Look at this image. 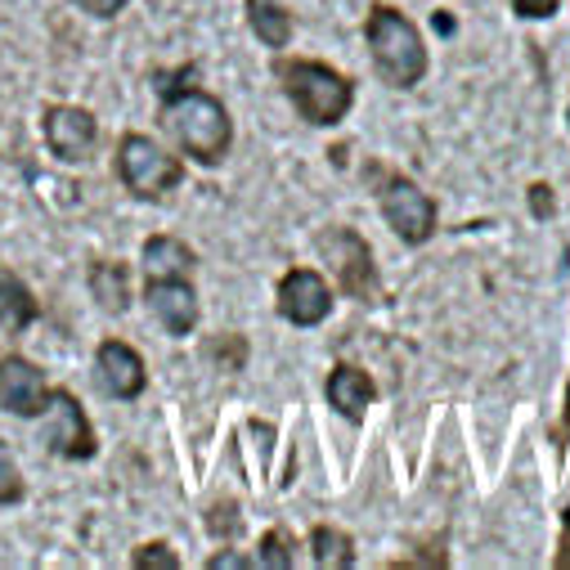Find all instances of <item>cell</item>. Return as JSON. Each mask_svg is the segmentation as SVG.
<instances>
[{"mask_svg":"<svg viewBox=\"0 0 570 570\" xmlns=\"http://www.w3.org/2000/svg\"><path fill=\"white\" fill-rule=\"evenodd\" d=\"M234 566L243 570V566H252V561H247V557H238V552H220V557H212V570H234Z\"/></svg>","mask_w":570,"mask_h":570,"instance_id":"484cf974","label":"cell"},{"mask_svg":"<svg viewBox=\"0 0 570 570\" xmlns=\"http://www.w3.org/2000/svg\"><path fill=\"white\" fill-rule=\"evenodd\" d=\"M23 499V476L6 450V441H0V503H19Z\"/></svg>","mask_w":570,"mask_h":570,"instance_id":"ffe728a7","label":"cell"},{"mask_svg":"<svg viewBox=\"0 0 570 570\" xmlns=\"http://www.w3.org/2000/svg\"><path fill=\"white\" fill-rule=\"evenodd\" d=\"M90 293L108 315H121L130 306V269L121 261H95L90 265Z\"/></svg>","mask_w":570,"mask_h":570,"instance_id":"2e32d148","label":"cell"},{"mask_svg":"<svg viewBox=\"0 0 570 570\" xmlns=\"http://www.w3.org/2000/svg\"><path fill=\"white\" fill-rule=\"evenodd\" d=\"M566 548H570V503H566Z\"/></svg>","mask_w":570,"mask_h":570,"instance_id":"4316f807","label":"cell"},{"mask_svg":"<svg viewBox=\"0 0 570 570\" xmlns=\"http://www.w3.org/2000/svg\"><path fill=\"white\" fill-rule=\"evenodd\" d=\"M95 368H99L104 391L117 395V400H135L139 391L149 386V368H145V360H139V351L126 346V342H104L99 355H95Z\"/></svg>","mask_w":570,"mask_h":570,"instance_id":"7c38bea8","label":"cell"},{"mask_svg":"<svg viewBox=\"0 0 570 570\" xmlns=\"http://www.w3.org/2000/svg\"><path fill=\"white\" fill-rule=\"evenodd\" d=\"M278 81L288 90V99L297 104V112L315 126H337L355 99L351 77H342L337 68H328L320 59H283Z\"/></svg>","mask_w":570,"mask_h":570,"instance_id":"3957f363","label":"cell"},{"mask_svg":"<svg viewBox=\"0 0 570 570\" xmlns=\"http://www.w3.org/2000/svg\"><path fill=\"white\" fill-rule=\"evenodd\" d=\"M145 302L171 337H189L198 328V293L189 278H149Z\"/></svg>","mask_w":570,"mask_h":570,"instance_id":"8fae6325","label":"cell"},{"mask_svg":"<svg viewBox=\"0 0 570 570\" xmlns=\"http://www.w3.org/2000/svg\"><path fill=\"white\" fill-rule=\"evenodd\" d=\"M117 176L121 185L135 194V198H167L171 189H180L185 180V167L158 145V139L149 135H121V145H117Z\"/></svg>","mask_w":570,"mask_h":570,"instance_id":"277c9868","label":"cell"},{"mask_svg":"<svg viewBox=\"0 0 570 570\" xmlns=\"http://www.w3.org/2000/svg\"><path fill=\"white\" fill-rule=\"evenodd\" d=\"M278 315L297 324V328H315L333 315V288L324 283V274L315 269H288L278 283Z\"/></svg>","mask_w":570,"mask_h":570,"instance_id":"52a82bcc","label":"cell"},{"mask_svg":"<svg viewBox=\"0 0 570 570\" xmlns=\"http://www.w3.org/2000/svg\"><path fill=\"white\" fill-rule=\"evenodd\" d=\"M364 37H368V55H373L377 72L391 86L409 90V86L422 81V72H426V46H422V32H417L413 19H404L391 6H377L368 14V23H364Z\"/></svg>","mask_w":570,"mask_h":570,"instance_id":"7a4b0ae2","label":"cell"},{"mask_svg":"<svg viewBox=\"0 0 570 570\" xmlns=\"http://www.w3.org/2000/svg\"><path fill=\"white\" fill-rule=\"evenodd\" d=\"M320 252L333 265V274H337V283L346 288V297H360V302H373L377 297V265H373L368 243L355 229H346V225L342 229H328L320 238Z\"/></svg>","mask_w":570,"mask_h":570,"instance_id":"8992f818","label":"cell"},{"mask_svg":"<svg viewBox=\"0 0 570 570\" xmlns=\"http://www.w3.org/2000/svg\"><path fill=\"white\" fill-rule=\"evenodd\" d=\"M377 203H382V216H386V225L404 238V243H426L436 234V203L426 198L413 180H404V176H386L382 180V189H377Z\"/></svg>","mask_w":570,"mask_h":570,"instance_id":"5b68a950","label":"cell"},{"mask_svg":"<svg viewBox=\"0 0 570 570\" xmlns=\"http://www.w3.org/2000/svg\"><path fill=\"white\" fill-rule=\"evenodd\" d=\"M207 525H212L216 534H234V530H238V517H234V508H225V503H220V508L207 517Z\"/></svg>","mask_w":570,"mask_h":570,"instance_id":"cb8c5ba5","label":"cell"},{"mask_svg":"<svg viewBox=\"0 0 570 570\" xmlns=\"http://www.w3.org/2000/svg\"><path fill=\"white\" fill-rule=\"evenodd\" d=\"M46 139H50V149H55L63 163H86V158L95 154L99 121H95L86 108L55 104V108L46 112Z\"/></svg>","mask_w":570,"mask_h":570,"instance_id":"30bf717a","label":"cell"},{"mask_svg":"<svg viewBox=\"0 0 570 570\" xmlns=\"http://www.w3.org/2000/svg\"><path fill=\"white\" fill-rule=\"evenodd\" d=\"M530 198H534V216H548V212H552V194H548V185H534Z\"/></svg>","mask_w":570,"mask_h":570,"instance_id":"d4e9b609","label":"cell"},{"mask_svg":"<svg viewBox=\"0 0 570 570\" xmlns=\"http://www.w3.org/2000/svg\"><path fill=\"white\" fill-rule=\"evenodd\" d=\"M130 566H135V570H176L180 557H176L167 543H145V548L130 557Z\"/></svg>","mask_w":570,"mask_h":570,"instance_id":"d6986e66","label":"cell"},{"mask_svg":"<svg viewBox=\"0 0 570 570\" xmlns=\"http://www.w3.org/2000/svg\"><path fill=\"white\" fill-rule=\"evenodd\" d=\"M311 548H315V561H320L324 570H342V566L355 561L351 534H342V530H333V525H320V530L311 534Z\"/></svg>","mask_w":570,"mask_h":570,"instance_id":"ac0fdd59","label":"cell"},{"mask_svg":"<svg viewBox=\"0 0 570 570\" xmlns=\"http://www.w3.org/2000/svg\"><path fill=\"white\" fill-rule=\"evenodd\" d=\"M293 543H288V534H265L261 539V566H278V570H288L293 566V552H288Z\"/></svg>","mask_w":570,"mask_h":570,"instance_id":"44dd1931","label":"cell"},{"mask_svg":"<svg viewBox=\"0 0 570 570\" xmlns=\"http://www.w3.org/2000/svg\"><path fill=\"white\" fill-rule=\"evenodd\" d=\"M247 23L269 50H283L293 41V19H288V10H283L278 0H247Z\"/></svg>","mask_w":570,"mask_h":570,"instance_id":"e0dca14e","label":"cell"},{"mask_svg":"<svg viewBox=\"0 0 570 570\" xmlns=\"http://www.w3.org/2000/svg\"><path fill=\"white\" fill-rule=\"evenodd\" d=\"M77 6L90 14V19H112L126 10V0H77Z\"/></svg>","mask_w":570,"mask_h":570,"instance_id":"603a6c76","label":"cell"},{"mask_svg":"<svg viewBox=\"0 0 570 570\" xmlns=\"http://www.w3.org/2000/svg\"><path fill=\"white\" fill-rule=\"evenodd\" d=\"M198 265L194 247L185 238H171V234H154L145 243V269L149 278H189Z\"/></svg>","mask_w":570,"mask_h":570,"instance_id":"5bb4252c","label":"cell"},{"mask_svg":"<svg viewBox=\"0 0 570 570\" xmlns=\"http://www.w3.org/2000/svg\"><path fill=\"white\" fill-rule=\"evenodd\" d=\"M46 413H50L46 441H50V450H55L59 459H77V463H81V459L95 454V426H90V417H86V409L77 404L72 391H50Z\"/></svg>","mask_w":570,"mask_h":570,"instance_id":"ba28073f","label":"cell"},{"mask_svg":"<svg viewBox=\"0 0 570 570\" xmlns=\"http://www.w3.org/2000/svg\"><path fill=\"white\" fill-rule=\"evenodd\" d=\"M37 320V297L28 293V283L0 265V328H6L10 337H19L23 328H32Z\"/></svg>","mask_w":570,"mask_h":570,"instance_id":"9a60e30c","label":"cell"},{"mask_svg":"<svg viewBox=\"0 0 570 570\" xmlns=\"http://www.w3.org/2000/svg\"><path fill=\"white\" fill-rule=\"evenodd\" d=\"M373 395H377V386H373V377H368L364 368H355V364H337V368H333V377H328V404H333L346 422H364Z\"/></svg>","mask_w":570,"mask_h":570,"instance_id":"4fadbf2b","label":"cell"},{"mask_svg":"<svg viewBox=\"0 0 570 570\" xmlns=\"http://www.w3.org/2000/svg\"><path fill=\"white\" fill-rule=\"evenodd\" d=\"M557 6H561V0H512V10H517L521 19H552Z\"/></svg>","mask_w":570,"mask_h":570,"instance_id":"7402d4cb","label":"cell"},{"mask_svg":"<svg viewBox=\"0 0 570 570\" xmlns=\"http://www.w3.org/2000/svg\"><path fill=\"white\" fill-rule=\"evenodd\" d=\"M46 400H50V386L32 360H23V355L0 360V409L14 417H37V413H46Z\"/></svg>","mask_w":570,"mask_h":570,"instance_id":"9c48e42d","label":"cell"},{"mask_svg":"<svg viewBox=\"0 0 570 570\" xmlns=\"http://www.w3.org/2000/svg\"><path fill=\"white\" fill-rule=\"evenodd\" d=\"M163 126L171 130L176 145L203 167H220L229 145H234V121H229L225 104L207 90H194V86L171 90L163 99Z\"/></svg>","mask_w":570,"mask_h":570,"instance_id":"6da1fadb","label":"cell"}]
</instances>
